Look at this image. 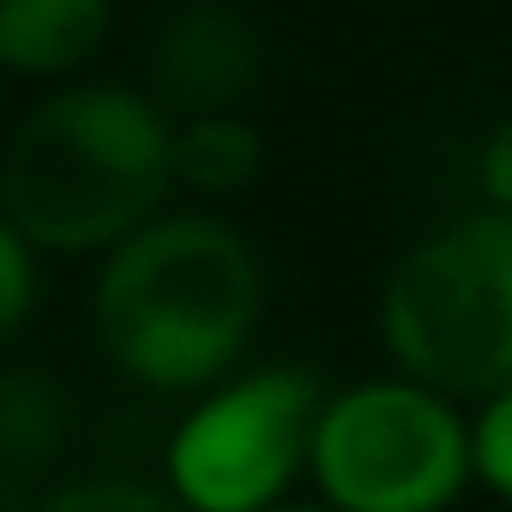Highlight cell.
I'll return each mask as SVG.
<instances>
[{"instance_id": "9c48e42d", "label": "cell", "mask_w": 512, "mask_h": 512, "mask_svg": "<svg viewBox=\"0 0 512 512\" xmlns=\"http://www.w3.org/2000/svg\"><path fill=\"white\" fill-rule=\"evenodd\" d=\"M266 163V139L253 133L241 115H199L175 127V187L223 199L241 193Z\"/></svg>"}, {"instance_id": "277c9868", "label": "cell", "mask_w": 512, "mask_h": 512, "mask_svg": "<svg viewBox=\"0 0 512 512\" xmlns=\"http://www.w3.org/2000/svg\"><path fill=\"white\" fill-rule=\"evenodd\" d=\"M308 482L332 512H446L470 476V422L452 398L386 374L326 392Z\"/></svg>"}, {"instance_id": "7a4b0ae2", "label": "cell", "mask_w": 512, "mask_h": 512, "mask_svg": "<svg viewBox=\"0 0 512 512\" xmlns=\"http://www.w3.org/2000/svg\"><path fill=\"white\" fill-rule=\"evenodd\" d=\"M175 187V121L127 85L43 97L0 151V217L37 253H109Z\"/></svg>"}, {"instance_id": "ba28073f", "label": "cell", "mask_w": 512, "mask_h": 512, "mask_svg": "<svg viewBox=\"0 0 512 512\" xmlns=\"http://www.w3.org/2000/svg\"><path fill=\"white\" fill-rule=\"evenodd\" d=\"M115 19V0H0V67L25 79L79 73Z\"/></svg>"}, {"instance_id": "8fae6325", "label": "cell", "mask_w": 512, "mask_h": 512, "mask_svg": "<svg viewBox=\"0 0 512 512\" xmlns=\"http://www.w3.org/2000/svg\"><path fill=\"white\" fill-rule=\"evenodd\" d=\"M470 476L488 494L512 500V392H500L476 410V422H470Z\"/></svg>"}, {"instance_id": "6da1fadb", "label": "cell", "mask_w": 512, "mask_h": 512, "mask_svg": "<svg viewBox=\"0 0 512 512\" xmlns=\"http://www.w3.org/2000/svg\"><path fill=\"white\" fill-rule=\"evenodd\" d=\"M266 314L253 241L211 211H163L103 253L91 326L109 368L163 398H205L235 374Z\"/></svg>"}, {"instance_id": "30bf717a", "label": "cell", "mask_w": 512, "mask_h": 512, "mask_svg": "<svg viewBox=\"0 0 512 512\" xmlns=\"http://www.w3.org/2000/svg\"><path fill=\"white\" fill-rule=\"evenodd\" d=\"M31 512H187L169 482H145V476H79V482H55Z\"/></svg>"}, {"instance_id": "52a82bcc", "label": "cell", "mask_w": 512, "mask_h": 512, "mask_svg": "<svg viewBox=\"0 0 512 512\" xmlns=\"http://www.w3.org/2000/svg\"><path fill=\"white\" fill-rule=\"evenodd\" d=\"M73 440V392L49 368H0V506L31 512Z\"/></svg>"}, {"instance_id": "8992f818", "label": "cell", "mask_w": 512, "mask_h": 512, "mask_svg": "<svg viewBox=\"0 0 512 512\" xmlns=\"http://www.w3.org/2000/svg\"><path fill=\"white\" fill-rule=\"evenodd\" d=\"M266 43L253 19L229 0H193L169 13L151 43V85L157 109L199 121V115H241V103L260 85Z\"/></svg>"}, {"instance_id": "5b68a950", "label": "cell", "mask_w": 512, "mask_h": 512, "mask_svg": "<svg viewBox=\"0 0 512 512\" xmlns=\"http://www.w3.org/2000/svg\"><path fill=\"white\" fill-rule=\"evenodd\" d=\"M320 380L296 362L229 374L175 428L163 482L187 512H272L308 476Z\"/></svg>"}, {"instance_id": "4fadbf2b", "label": "cell", "mask_w": 512, "mask_h": 512, "mask_svg": "<svg viewBox=\"0 0 512 512\" xmlns=\"http://www.w3.org/2000/svg\"><path fill=\"white\" fill-rule=\"evenodd\" d=\"M482 193H488V211L512 217V115H500V127L482 145Z\"/></svg>"}, {"instance_id": "7c38bea8", "label": "cell", "mask_w": 512, "mask_h": 512, "mask_svg": "<svg viewBox=\"0 0 512 512\" xmlns=\"http://www.w3.org/2000/svg\"><path fill=\"white\" fill-rule=\"evenodd\" d=\"M31 308H37V247L0 217V344L19 338Z\"/></svg>"}, {"instance_id": "5bb4252c", "label": "cell", "mask_w": 512, "mask_h": 512, "mask_svg": "<svg viewBox=\"0 0 512 512\" xmlns=\"http://www.w3.org/2000/svg\"><path fill=\"white\" fill-rule=\"evenodd\" d=\"M272 512H332V506H320V500H284V506H272Z\"/></svg>"}, {"instance_id": "3957f363", "label": "cell", "mask_w": 512, "mask_h": 512, "mask_svg": "<svg viewBox=\"0 0 512 512\" xmlns=\"http://www.w3.org/2000/svg\"><path fill=\"white\" fill-rule=\"evenodd\" d=\"M380 338L404 380L452 404L512 392V217L470 211L422 235L380 290Z\"/></svg>"}]
</instances>
